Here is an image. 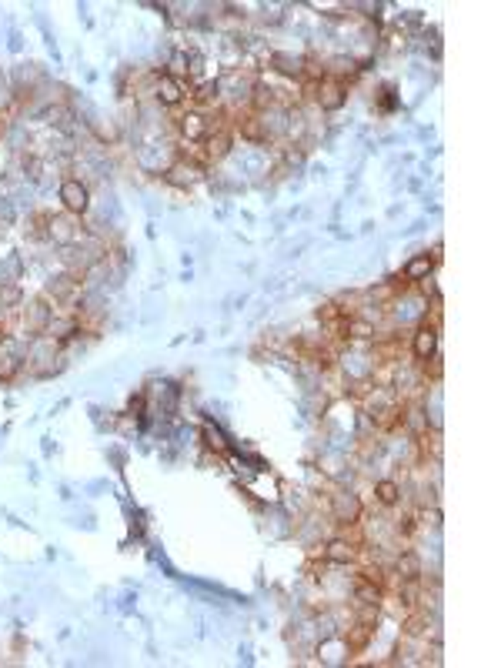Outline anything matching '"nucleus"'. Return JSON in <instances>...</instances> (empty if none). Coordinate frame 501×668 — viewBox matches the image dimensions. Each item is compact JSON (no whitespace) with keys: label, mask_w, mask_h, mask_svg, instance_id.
Here are the masks:
<instances>
[{"label":"nucleus","mask_w":501,"mask_h":668,"mask_svg":"<svg viewBox=\"0 0 501 668\" xmlns=\"http://www.w3.org/2000/svg\"><path fill=\"white\" fill-rule=\"evenodd\" d=\"M354 595H358V602L361 605H371V608H378V588H371L368 581H358V588H354Z\"/></svg>","instance_id":"10"},{"label":"nucleus","mask_w":501,"mask_h":668,"mask_svg":"<svg viewBox=\"0 0 501 668\" xmlns=\"http://www.w3.org/2000/svg\"><path fill=\"white\" fill-rule=\"evenodd\" d=\"M327 558L331 561H351L354 558V551H351V545H344V541H331V545H327Z\"/></svg>","instance_id":"11"},{"label":"nucleus","mask_w":501,"mask_h":668,"mask_svg":"<svg viewBox=\"0 0 501 668\" xmlns=\"http://www.w3.org/2000/svg\"><path fill=\"white\" fill-rule=\"evenodd\" d=\"M431 267H435V261H431L428 254H421V258H414V261L404 267V277H408V281H421V277L431 274Z\"/></svg>","instance_id":"8"},{"label":"nucleus","mask_w":501,"mask_h":668,"mask_svg":"<svg viewBox=\"0 0 501 668\" xmlns=\"http://www.w3.org/2000/svg\"><path fill=\"white\" fill-rule=\"evenodd\" d=\"M201 164H194V161H177L174 167H167V181L171 184H177V187H191V184H197L201 181Z\"/></svg>","instance_id":"2"},{"label":"nucleus","mask_w":501,"mask_h":668,"mask_svg":"<svg viewBox=\"0 0 501 668\" xmlns=\"http://www.w3.org/2000/svg\"><path fill=\"white\" fill-rule=\"evenodd\" d=\"M204 438H207V445H211V448L228 451V445H224V438H221V431H214V428H207V431H204Z\"/></svg>","instance_id":"14"},{"label":"nucleus","mask_w":501,"mask_h":668,"mask_svg":"<svg viewBox=\"0 0 501 668\" xmlns=\"http://www.w3.org/2000/svg\"><path fill=\"white\" fill-rule=\"evenodd\" d=\"M435 344H438V334L435 328H418V334H414V358H421V361H428L431 354H435Z\"/></svg>","instance_id":"5"},{"label":"nucleus","mask_w":501,"mask_h":668,"mask_svg":"<svg viewBox=\"0 0 501 668\" xmlns=\"http://www.w3.org/2000/svg\"><path fill=\"white\" fill-rule=\"evenodd\" d=\"M358 515H361V502H358V494H348V492L334 494V518H338V521L351 525V521H354Z\"/></svg>","instance_id":"3"},{"label":"nucleus","mask_w":501,"mask_h":668,"mask_svg":"<svg viewBox=\"0 0 501 668\" xmlns=\"http://www.w3.org/2000/svg\"><path fill=\"white\" fill-rule=\"evenodd\" d=\"M60 201H64L67 211H74V214H80V211H88L90 198H88V187L80 184L77 177H67L64 184H60Z\"/></svg>","instance_id":"1"},{"label":"nucleus","mask_w":501,"mask_h":668,"mask_svg":"<svg viewBox=\"0 0 501 668\" xmlns=\"http://www.w3.org/2000/svg\"><path fill=\"white\" fill-rule=\"evenodd\" d=\"M317 100H321V107L325 110H338L341 104H344V88H341L338 80H321V94H317Z\"/></svg>","instance_id":"4"},{"label":"nucleus","mask_w":501,"mask_h":668,"mask_svg":"<svg viewBox=\"0 0 501 668\" xmlns=\"http://www.w3.org/2000/svg\"><path fill=\"white\" fill-rule=\"evenodd\" d=\"M398 571H401V578L414 581L418 575H421V565H418V558H414V555H401V558H398Z\"/></svg>","instance_id":"9"},{"label":"nucleus","mask_w":501,"mask_h":668,"mask_svg":"<svg viewBox=\"0 0 501 668\" xmlns=\"http://www.w3.org/2000/svg\"><path fill=\"white\" fill-rule=\"evenodd\" d=\"M274 64H278V70H281V74H301V60H297V57L278 54V57H274Z\"/></svg>","instance_id":"12"},{"label":"nucleus","mask_w":501,"mask_h":668,"mask_svg":"<svg viewBox=\"0 0 501 668\" xmlns=\"http://www.w3.org/2000/svg\"><path fill=\"white\" fill-rule=\"evenodd\" d=\"M157 97H161V104H177V100L184 97V94H181V84H177V77L161 74V80H157Z\"/></svg>","instance_id":"7"},{"label":"nucleus","mask_w":501,"mask_h":668,"mask_svg":"<svg viewBox=\"0 0 501 668\" xmlns=\"http://www.w3.org/2000/svg\"><path fill=\"white\" fill-rule=\"evenodd\" d=\"M181 131H184L191 141H204V137H211V124H207L201 114H187L184 124H181Z\"/></svg>","instance_id":"6"},{"label":"nucleus","mask_w":501,"mask_h":668,"mask_svg":"<svg viewBox=\"0 0 501 668\" xmlns=\"http://www.w3.org/2000/svg\"><path fill=\"white\" fill-rule=\"evenodd\" d=\"M398 494H401V488H398L394 482H381V484H378V498H381L384 504H394V502H398Z\"/></svg>","instance_id":"13"}]
</instances>
